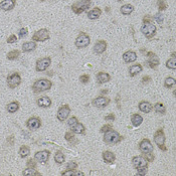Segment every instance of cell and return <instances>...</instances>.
Instances as JSON below:
<instances>
[{
  "instance_id": "6da1fadb",
  "label": "cell",
  "mask_w": 176,
  "mask_h": 176,
  "mask_svg": "<svg viewBox=\"0 0 176 176\" xmlns=\"http://www.w3.org/2000/svg\"><path fill=\"white\" fill-rule=\"evenodd\" d=\"M52 87V83L50 81L46 80V78H40L34 82L32 85V90L34 93H42L48 91Z\"/></svg>"
},
{
  "instance_id": "7a4b0ae2",
  "label": "cell",
  "mask_w": 176,
  "mask_h": 176,
  "mask_svg": "<svg viewBox=\"0 0 176 176\" xmlns=\"http://www.w3.org/2000/svg\"><path fill=\"white\" fill-rule=\"evenodd\" d=\"M121 136H120V134L118 132H116L114 130H109L107 131V132H105V135H104V141L105 143L107 144H117L119 143L120 141H121Z\"/></svg>"
},
{
  "instance_id": "3957f363",
  "label": "cell",
  "mask_w": 176,
  "mask_h": 176,
  "mask_svg": "<svg viewBox=\"0 0 176 176\" xmlns=\"http://www.w3.org/2000/svg\"><path fill=\"white\" fill-rule=\"evenodd\" d=\"M90 5H91V0H81V1H78L73 4L72 9L76 14H81L85 10H87Z\"/></svg>"
},
{
  "instance_id": "277c9868",
  "label": "cell",
  "mask_w": 176,
  "mask_h": 176,
  "mask_svg": "<svg viewBox=\"0 0 176 176\" xmlns=\"http://www.w3.org/2000/svg\"><path fill=\"white\" fill-rule=\"evenodd\" d=\"M90 43H91V38L85 32H81L76 38V42H74V44H76V46L78 48H85L89 46Z\"/></svg>"
},
{
  "instance_id": "5b68a950",
  "label": "cell",
  "mask_w": 176,
  "mask_h": 176,
  "mask_svg": "<svg viewBox=\"0 0 176 176\" xmlns=\"http://www.w3.org/2000/svg\"><path fill=\"white\" fill-rule=\"evenodd\" d=\"M156 26L152 23H144L141 27V32L148 38H152L156 34Z\"/></svg>"
},
{
  "instance_id": "8992f818",
  "label": "cell",
  "mask_w": 176,
  "mask_h": 176,
  "mask_svg": "<svg viewBox=\"0 0 176 176\" xmlns=\"http://www.w3.org/2000/svg\"><path fill=\"white\" fill-rule=\"evenodd\" d=\"M21 83V77L18 73H13L7 77V86L10 89H15Z\"/></svg>"
},
{
  "instance_id": "52a82bcc",
  "label": "cell",
  "mask_w": 176,
  "mask_h": 176,
  "mask_svg": "<svg viewBox=\"0 0 176 176\" xmlns=\"http://www.w3.org/2000/svg\"><path fill=\"white\" fill-rule=\"evenodd\" d=\"M50 39V31L46 28L39 29L37 30L34 34L32 35V40L33 42H46V40Z\"/></svg>"
},
{
  "instance_id": "ba28073f",
  "label": "cell",
  "mask_w": 176,
  "mask_h": 176,
  "mask_svg": "<svg viewBox=\"0 0 176 176\" xmlns=\"http://www.w3.org/2000/svg\"><path fill=\"white\" fill-rule=\"evenodd\" d=\"M154 142L156 143V145H158V147L162 150L165 151L166 147L164 146V143H165V135H164V132L162 129L157 130L155 134H154Z\"/></svg>"
},
{
  "instance_id": "9c48e42d",
  "label": "cell",
  "mask_w": 176,
  "mask_h": 176,
  "mask_svg": "<svg viewBox=\"0 0 176 176\" xmlns=\"http://www.w3.org/2000/svg\"><path fill=\"white\" fill-rule=\"evenodd\" d=\"M51 65V58H42L36 62L35 70L37 72H44L48 69V66Z\"/></svg>"
},
{
  "instance_id": "30bf717a",
  "label": "cell",
  "mask_w": 176,
  "mask_h": 176,
  "mask_svg": "<svg viewBox=\"0 0 176 176\" xmlns=\"http://www.w3.org/2000/svg\"><path fill=\"white\" fill-rule=\"evenodd\" d=\"M70 108L69 105H62L58 111L57 117L59 121L62 122V121H65V120L67 119V117L70 116Z\"/></svg>"
},
{
  "instance_id": "8fae6325",
  "label": "cell",
  "mask_w": 176,
  "mask_h": 176,
  "mask_svg": "<svg viewBox=\"0 0 176 176\" xmlns=\"http://www.w3.org/2000/svg\"><path fill=\"white\" fill-rule=\"evenodd\" d=\"M50 152L47 150H42L36 152L34 154V159L36 161H38L39 163H46L48 161V158H50Z\"/></svg>"
},
{
  "instance_id": "7c38bea8",
  "label": "cell",
  "mask_w": 176,
  "mask_h": 176,
  "mask_svg": "<svg viewBox=\"0 0 176 176\" xmlns=\"http://www.w3.org/2000/svg\"><path fill=\"white\" fill-rule=\"evenodd\" d=\"M40 126H42V121L37 117L29 118L27 120V122H26V127H27L29 130H36L40 128Z\"/></svg>"
},
{
  "instance_id": "4fadbf2b",
  "label": "cell",
  "mask_w": 176,
  "mask_h": 176,
  "mask_svg": "<svg viewBox=\"0 0 176 176\" xmlns=\"http://www.w3.org/2000/svg\"><path fill=\"white\" fill-rule=\"evenodd\" d=\"M132 164L136 169H138L141 167H147L148 161L143 156H136L132 159Z\"/></svg>"
},
{
  "instance_id": "5bb4252c",
  "label": "cell",
  "mask_w": 176,
  "mask_h": 176,
  "mask_svg": "<svg viewBox=\"0 0 176 176\" xmlns=\"http://www.w3.org/2000/svg\"><path fill=\"white\" fill-rule=\"evenodd\" d=\"M139 149L140 151L143 153H148V152H153V145L148 139H143L139 144Z\"/></svg>"
},
{
  "instance_id": "9a60e30c",
  "label": "cell",
  "mask_w": 176,
  "mask_h": 176,
  "mask_svg": "<svg viewBox=\"0 0 176 176\" xmlns=\"http://www.w3.org/2000/svg\"><path fill=\"white\" fill-rule=\"evenodd\" d=\"M110 103V100L107 97H98L95 100H93V105L97 108H105Z\"/></svg>"
},
{
  "instance_id": "2e32d148",
  "label": "cell",
  "mask_w": 176,
  "mask_h": 176,
  "mask_svg": "<svg viewBox=\"0 0 176 176\" xmlns=\"http://www.w3.org/2000/svg\"><path fill=\"white\" fill-rule=\"evenodd\" d=\"M107 50V42L105 40H99L95 43L94 46V52L97 54H101L105 52V50Z\"/></svg>"
},
{
  "instance_id": "e0dca14e",
  "label": "cell",
  "mask_w": 176,
  "mask_h": 176,
  "mask_svg": "<svg viewBox=\"0 0 176 176\" xmlns=\"http://www.w3.org/2000/svg\"><path fill=\"white\" fill-rule=\"evenodd\" d=\"M15 4L16 0H3L2 2H0V9L4 11H9L15 7Z\"/></svg>"
},
{
  "instance_id": "ac0fdd59",
  "label": "cell",
  "mask_w": 176,
  "mask_h": 176,
  "mask_svg": "<svg viewBox=\"0 0 176 176\" xmlns=\"http://www.w3.org/2000/svg\"><path fill=\"white\" fill-rule=\"evenodd\" d=\"M123 59L124 62L127 63H130V62H133L137 59V54L136 52L133 51V50H128L123 54Z\"/></svg>"
},
{
  "instance_id": "d6986e66",
  "label": "cell",
  "mask_w": 176,
  "mask_h": 176,
  "mask_svg": "<svg viewBox=\"0 0 176 176\" xmlns=\"http://www.w3.org/2000/svg\"><path fill=\"white\" fill-rule=\"evenodd\" d=\"M36 103H37V106L40 108H48L51 106V100L46 96L38 98L36 101Z\"/></svg>"
},
{
  "instance_id": "ffe728a7",
  "label": "cell",
  "mask_w": 176,
  "mask_h": 176,
  "mask_svg": "<svg viewBox=\"0 0 176 176\" xmlns=\"http://www.w3.org/2000/svg\"><path fill=\"white\" fill-rule=\"evenodd\" d=\"M139 110L143 113H150L153 110V106L151 103L147 102V101H142L139 103Z\"/></svg>"
},
{
  "instance_id": "44dd1931",
  "label": "cell",
  "mask_w": 176,
  "mask_h": 176,
  "mask_svg": "<svg viewBox=\"0 0 176 176\" xmlns=\"http://www.w3.org/2000/svg\"><path fill=\"white\" fill-rule=\"evenodd\" d=\"M147 57L149 58L148 65L150 67H156L157 66L159 65V59H158V58L156 57L155 54H153V52H148Z\"/></svg>"
},
{
  "instance_id": "7402d4cb",
  "label": "cell",
  "mask_w": 176,
  "mask_h": 176,
  "mask_svg": "<svg viewBox=\"0 0 176 176\" xmlns=\"http://www.w3.org/2000/svg\"><path fill=\"white\" fill-rule=\"evenodd\" d=\"M101 14H102V10L97 7V8H94V9H92V10L89 11L88 17H89V19L95 20V19H98V18L101 16Z\"/></svg>"
},
{
  "instance_id": "603a6c76",
  "label": "cell",
  "mask_w": 176,
  "mask_h": 176,
  "mask_svg": "<svg viewBox=\"0 0 176 176\" xmlns=\"http://www.w3.org/2000/svg\"><path fill=\"white\" fill-rule=\"evenodd\" d=\"M97 80H98L99 84H105V83H108V82L111 80V77L109 74L101 72L98 74V76H97Z\"/></svg>"
},
{
  "instance_id": "cb8c5ba5",
  "label": "cell",
  "mask_w": 176,
  "mask_h": 176,
  "mask_svg": "<svg viewBox=\"0 0 176 176\" xmlns=\"http://www.w3.org/2000/svg\"><path fill=\"white\" fill-rule=\"evenodd\" d=\"M103 159L105 160V162H107V163H113L115 159H116V156L113 152H111V151H104L103 152Z\"/></svg>"
},
{
  "instance_id": "d4e9b609",
  "label": "cell",
  "mask_w": 176,
  "mask_h": 176,
  "mask_svg": "<svg viewBox=\"0 0 176 176\" xmlns=\"http://www.w3.org/2000/svg\"><path fill=\"white\" fill-rule=\"evenodd\" d=\"M142 70H143V67H142L141 65H133L129 67V74L131 77H135L137 76L138 74H140L142 72Z\"/></svg>"
},
{
  "instance_id": "484cf974",
  "label": "cell",
  "mask_w": 176,
  "mask_h": 176,
  "mask_svg": "<svg viewBox=\"0 0 176 176\" xmlns=\"http://www.w3.org/2000/svg\"><path fill=\"white\" fill-rule=\"evenodd\" d=\"M131 123L134 127H139L142 123H143V118L139 114H134L131 117Z\"/></svg>"
},
{
  "instance_id": "4316f807",
  "label": "cell",
  "mask_w": 176,
  "mask_h": 176,
  "mask_svg": "<svg viewBox=\"0 0 176 176\" xmlns=\"http://www.w3.org/2000/svg\"><path fill=\"white\" fill-rule=\"evenodd\" d=\"M36 48V43L35 42H24L22 44V50L24 52H29V51H32L34 50Z\"/></svg>"
},
{
  "instance_id": "83f0119b",
  "label": "cell",
  "mask_w": 176,
  "mask_h": 176,
  "mask_svg": "<svg viewBox=\"0 0 176 176\" xmlns=\"http://www.w3.org/2000/svg\"><path fill=\"white\" fill-rule=\"evenodd\" d=\"M134 11V6L132 4H125L121 7V13L124 15H129Z\"/></svg>"
},
{
  "instance_id": "f1b7e54d",
  "label": "cell",
  "mask_w": 176,
  "mask_h": 176,
  "mask_svg": "<svg viewBox=\"0 0 176 176\" xmlns=\"http://www.w3.org/2000/svg\"><path fill=\"white\" fill-rule=\"evenodd\" d=\"M18 109H19V104H18V102H11L7 105L6 107V110L8 111V113H11V114L15 113Z\"/></svg>"
},
{
  "instance_id": "f546056e",
  "label": "cell",
  "mask_w": 176,
  "mask_h": 176,
  "mask_svg": "<svg viewBox=\"0 0 176 176\" xmlns=\"http://www.w3.org/2000/svg\"><path fill=\"white\" fill-rule=\"evenodd\" d=\"M85 126L81 123H78L74 127H72V132H74V134H84L85 133Z\"/></svg>"
},
{
  "instance_id": "4dcf8cb0",
  "label": "cell",
  "mask_w": 176,
  "mask_h": 176,
  "mask_svg": "<svg viewBox=\"0 0 176 176\" xmlns=\"http://www.w3.org/2000/svg\"><path fill=\"white\" fill-rule=\"evenodd\" d=\"M65 155H63V153L62 151H58L57 153H55L54 155V161L58 164H62L63 162H65Z\"/></svg>"
},
{
  "instance_id": "1f68e13d",
  "label": "cell",
  "mask_w": 176,
  "mask_h": 176,
  "mask_svg": "<svg viewBox=\"0 0 176 176\" xmlns=\"http://www.w3.org/2000/svg\"><path fill=\"white\" fill-rule=\"evenodd\" d=\"M29 153H30V150H29V148L27 146H21L20 149H19V155L21 158H25V157H27L29 155Z\"/></svg>"
},
{
  "instance_id": "d6a6232c",
  "label": "cell",
  "mask_w": 176,
  "mask_h": 176,
  "mask_svg": "<svg viewBox=\"0 0 176 176\" xmlns=\"http://www.w3.org/2000/svg\"><path fill=\"white\" fill-rule=\"evenodd\" d=\"M19 54H20L19 50H11L7 54V58H8L9 61H14V59H16L18 57H19Z\"/></svg>"
},
{
  "instance_id": "836d02e7",
  "label": "cell",
  "mask_w": 176,
  "mask_h": 176,
  "mask_svg": "<svg viewBox=\"0 0 176 176\" xmlns=\"http://www.w3.org/2000/svg\"><path fill=\"white\" fill-rule=\"evenodd\" d=\"M175 85H176V81H175V78H165V81H164V86H165L166 88H172V87H175Z\"/></svg>"
},
{
  "instance_id": "e575fe53",
  "label": "cell",
  "mask_w": 176,
  "mask_h": 176,
  "mask_svg": "<svg viewBox=\"0 0 176 176\" xmlns=\"http://www.w3.org/2000/svg\"><path fill=\"white\" fill-rule=\"evenodd\" d=\"M154 110L156 111V113H158V114H162V115L165 114V112H166L165 107H164V105H163L162 103H157V104H155V106H154Z\"/></svg>"
},
{
  "instance_id": "d590c367",
  "label": "cell",
  "mask_w": 176,
  "mask_h": 176,
  "mask_svg": "<svg viewBox=\"0 0 176 176\" xmlns=\"http://www.w3.org/2000/svg\"><path fill=\"white\" fill-rule=\"evenodd\" d=\"M22 175H36V176H39L42 175L40 174V172L36 171L35 169H33V168H26L23 171H22Z\"/></svg>"
},
{
  "instance_id": "8d00e7d4",
  "label": "cell",
  "mask_w": 176,
  "mask_h": 176,
  "mask_svg": "<svg viewBox=\"0 0 176 176\" xmlns=\"http://www.w3.org/2000/svg\"><path fill=\"white\" fill-rule=\"evenodd\" d=\"M65 138L70 142V144H76L78 140L76 139V137H74V135L73 134V132H66V135H65Z\"/></svg>"
},
{
  "instance_id": "74e56055",
  "label": "cell",
  "mask_w": 176,
  "mask_h": 176,
  "mask_svg": "<svg viewBox=\"0 0 176 176\" xmlns=\"http://www.w3.org/2000/svg\"><path fill=\"white\" fill-rule=\"evenodd\" d=\"M62 176H70V175H78V176H81V175H85V173L83 172H80V171H74V170H70L67 169L66 171H63L62 173Z\"/></svg>"
},
{
  "instance_id": "f35d334b",
  "label": "cell",
  "mask_w": 176,
  "mask_h": 176,
  "mask_svg": "<svg viewBox=\"0 0 176 176\" xmlns=\"http://www.w3.org/2000/svg\"><path fill=\"white\" fill-rule=\"evenodd\" d=\"M166 66L170 70H175L176 69V58H172L170 59H168L166 62Z\"/></svg>"
},
{
  "instance_id": "ab89813d",
  "label": "cell",
  "mask_w": 176,
  "mask_h": 176,
  "mask_svg": "<svg viewBox=\"0 0 176 176\" xmlns=\"http://www.w3.org/2000/svg\"><path fill=\"white\" fill-rule=\"evenodd\" d=\"M157 5H158V8L160 11H163L167 8V3L164 0H158L157 1Z\"/></svg>"
},
{
  "instance_id": "60d3db41",
  "label": "cell",
  "mask_w": 176,
  "mask_h": 176,
  "mask_svg": "<svg viewBox=\"0 0 176 176\" xmlns=\"http://www.w3.org/2000/svg\"><path fill=\"white\" fill-rule=\"evenodd\" d=\"M78 119H77V117H72V118H70L69 119V121H67V125H69L70 128H72V127H74L76 124H78Z\"/></svg>"
},
{
  "instance_id": "b9f144b4",
  "label": "cell",
  "mask_w": 176,
  "mask_h": 176,
  "mask_svg": "<svg viewBox=\"0 0 176 176\" xmlns=\"http://www.w3.org/2000/svg\"><path fill=\"white\" fill-rule=\"evenodd\" d=\"M78 167V164L76 162H74V161H70V162L67 163L66 165V169H70V170H76Z\"/></svg>"
},
{
  "instance_id": "7bdbcfd3",
  "label": "cell",
  "mask_w": 176,
  "mask_h": 176,
  "mask_svg": "<svg viewBox=\"0 0 176 176\" xmlns=\"http://www.w3.org/2000/svg\"><path fill=\"white\" fill-rule=\"evenodd\" d=\"M26 166H27V168H33V169H35V168H36V163H35L34 160L29 159L27 161V163H26Z\"/></svg>"
},
{
  "instance_id": "ee69618b",
  "label": "cell",
  "mask_w": 176,
  "mask_h": 176,
  "mask_svg": "<svg viewBox=\"0 0 176 176\" xmlns=\"http://www.w3.org/2000/svg\"><path fill=\"white\" fill-rule=\"evenodd\" d=\"M144 155H145L146 160H147L148 162H150V161H153V160H154V155H153V153H152V152L144 153Z\"/></svg>"
},
{
  "instance_id": "f6af8a7d",
  "label": "cell",
  "mask_w": 176,
  "mask_h": 176,
  "mask_svg": "<svg viewBox=\"0 0 176 176\" xmlns=\"http://www.w3.org/2000/svg\"><path fill=\"white\" fill-rule=\"evenodd\" d=\"M27 32H28V29L26 28V27L21 28L20 30H19V37H20V38H23L24 36L27 35Z\"/></svg>"
},
{
  "instance_id": "bcb514c9",
  "label": "cell",
  "mask_w": 176,
  "mask_h": 176,
  "mask_svg": "<svg viewBox=\"0 0 176 176\" xmlns=\"http://www.w3.org/2000/svg\"><path fill=\"white\" fill-rule=\"evenodd\" d=\"M80 81L83 84H87L88 82L90 81V76H89V74H83V76L80 77Z\"/></svg>"
},
{
  "instance_id": "7dc6e473",
  "label": "cell",
  "mask_w": 176,
  "mask_h": 176,
  "mask_svg": "<svg viewBox=\"0 0 176 176\" xmlns=\"http://www.w3.org/2000/svg\"><path fill=\"white\" fill-rule=\"evenodd\" d=\"M147 173V167H141L137 169V174L138 175H145Z\"/></svg>"
},
{
  "instance_id": "c3c4849f",
  "label": "cell",
  "mask_w": 176,
  "mask_h": 176,
  "mask_svg": "<svg viewBox=\"0 0 176 176\" xmlns=\"http://www.w3.org/2000/svg\"><path fill=\"white\" fill-rule=\"evenodd\" d=\"M16 42H17V37L14 34H11L8 38H7V43H14Z\"/></svg>"
},
{
  "instance_id": "681fc988",
  "label": "cell",
  "mask_w": 176,
  "mask_h": 176,
  "mask_svg": "<svg viewBox=\"0 0 176 176\" xmlns=\"http://www.w3.org/2000/svg\"><path fill=\"white\" fill-rule=\"evenodd\" d=\"M153 20V17L150 15H146L143 17V22L144 23H151V21Z\"/></svg>"
},
{
  "instance_id": "f907efd6",
  "label": "cell",
  "mask_w": 176,
  "mask_h": 176,
  "mask_svg": "<svg viewBox=\"0 0 176 176\" xmlns=\"http://www.w3.org/2000/svg\"><path fill=\"white\" fill-rule=\"evenodd\" d=\"M111 129H113V128H112L111 125H105V126L102 127V129H101V132L105 133V132H107V131H109V130H111Z\"/></svg>"
},
{
  "instance_id": "816d5d0a",
  "label": "cell",
  "mask_w": 176,
  "mask_h": 176,
  "mask_svg": "<svg viewBox=\"0 0 176 176\" xmlns=\"http://www.w3.org/2000/svg\"><path fill=\"white\" fill-rule=\"evenodd\" d=\"M105 120H106V121H114V120H115V115L114 114L108 115V116L105 117Z\"/></svg>"
},
{
  "instance_id": "f5cc1de1",
  "label": "cell",
  "mask_w": 176,
  "mask_h": 176,
  "mask_svg": "<svg viewBox=\"0 0 176 176\" xmlns=\"http://www.w3.org/2000/svg\"><path fill=\"white\" fill-rule=\"evenodd\" d=\"M155 19L159 22V23H162V21H163V17L162 15H160V14H156L155 15Z\"/></svg>"
},
{
  "instance_id": "db71d44e",
  "label": "cell",
  "mask_w": 176,
  "mask_h": 176,
  "mask_svg": "<svg viewBox=\"0 0 176 176\" xmlns=\"http://www.w3.org/2000/svg\"><path fill=\"white\" fill-rule=\"evenodd\" d=\"M149 81H151V78L150 77H144L143 78H142V83H143V84L148 83Z\"/></svg>"
},
{
  "instance_id": "11a10c76",
  "label": "cell",
  "mask_w": 176,
  "mask_h": 176,
  "mask_svg": "<svg viewBox=\"0 0 176 176\" xmlns=\"http://www.w3.org/2000/svg\"><path fill=\"white\" fill-rule=\"evenodd\" d=\"M40 1H46V0H40Z\"/></svg>"
}]
</instances>
